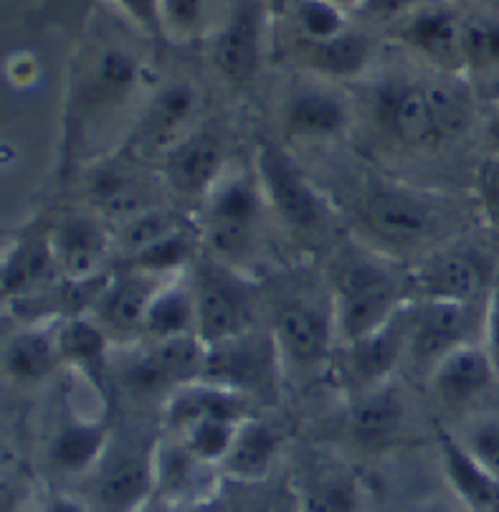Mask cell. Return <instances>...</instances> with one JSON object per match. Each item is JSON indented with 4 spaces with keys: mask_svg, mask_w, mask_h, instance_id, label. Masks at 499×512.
<instances>
[{
    "mask_svg": "<svg viewBox=\"0 0 499 512\" xmlns=\"http://www.w3.org/2000/svg\"><path fill=\"white\" fill-rule=\"evenodd\" d=\"M122 6L130 11L135 21H140L145 28L158 31L163 26V16H160V0H120Z\"/></svg>",
    "mask_w": 499,
    "mask_h": 512,
    "instance_id": "cell-42",
    "label": "cell"
},
{
    "mask_svg": "<svg viewBox=\"0 0 499 512\" xmlns=\"http://www.w3.org/2000/svg\"><path fill=\"white\" fill-rule=\"evenodd\" d=\"M482 348L487 350L494 376L499 381V269L484 300V322H482Z\"/></svg>",
    "mask_w": 499,
    "mask_h": 512,
    "instance_id": "cell-40",
    "label": "cell"
},
{
    "mask_svg": "<svg viewBox=\"0 0 499 512\" xmlns=\"http://www.w3.org/2000/svg\"><path fill=\"white\" fill-rule=\"evenodd\" d=\"M51 249H54L56 264L74 282H87V279H94L107 259L109 236L94 218L74 216L56 231Z\"/></svg>",
    "mask_w": 499,
    "mask_h": 512,
    "instance_id": "cell-21",
    "label": "cell"
},
{
    "mask_svg": "<svg viewBox=\"0 0 499 512\" xmlns=\"http://www.w3.org/2000/svg\"><path fill=\"white\" fill-rule=\"evenodd\" d=\"M198 112V92L188 82H173L152 94L135 127V150L142 155H165L175 142L190 135V122Z\"/></svg>",
    "mask_w": 499,
    "mask_h": 512,
    "instance_id": "cell-10",
    "label": "cell"
},
{
    "mask_svg": "<svg viewBox=\"0 0 499 512\" xmlns=\"http://www.w3.org/2000/svg\"><path fill=\"white\" fill-rule=\"evenodd\" d=\"M462 59L472 69H494L499 66V21L472 18L462 28Z\"/></svg>",
    "mask_w": 499,
    "mask_h": 512,
    "instance_id": "cell-35",
    "label": "cell"
},
{
    "mask_svg": "<svg viewBox=\"0 0 499 512\" xmlns=\"http://www.w3.org/2000/svg\"><path fill=\"white\" fill-rule=\"evenodd\" d=\"M6 505H8V490L0 485V512L6 510Z\"/></svg>",
    "mask_w": 499,
    "mask_h": 512,
    "instance_id": "cell-46",
    "label": "cell"
},
{
    "mask_svg": "<svg viewBox=\"0 0 499 512\" xmlns=\"http://www.w3.org/2000/svg\"><path fill=\"white\" fill-rule=\"evenodd\" d=\"M109 447L107 429L102 424L74 421L64 426L51 442V462L64 472H84L99 464Z\"/></svg>",
    "mask_w": 499,
    "mask_h": 512,
    "instance_id": "cell-29",
    "label": "cell"
},
{
    "mask_svg": "<svg viewBox=\"0 0 499 512\" xmlns=\"http://www.w3.org/2000/svg\"><path fill=\"white\" fill-rule=\"evenodd\" d=\"M259 21L254 8L241 6L216 33L211 59L228 84H246L259 69Z\"/></svg>",
    "mask_w": 499,
    "mask_h": 512,
    "instance_id": "cell-19",
    "label": "cell"
},
{
    "mask_svg": "<svg viewBox=\"0 0 499 512\" xmlns=\"http://www.w3.org/2000/svg\"><path fill=\"white\" fill-rule=\"evenodd\" d=\"M56 256L51 244L46 241H31V244L16 249V254L11 256V262L6 264V272H3V289L6 292H31L38 284L49 277L51 267H54Z\"/></svg>",
    "mask_w": 499,
    "mask_h": 512,
    "instance_id": "cell-31",
    "label": "cell"
},
{
    "mask_svg": "<svg viewBox=\"0 0 499 512\" xmlns=\"http://www.w3.org/2000/svg\"><path fill=\"white\" fill-rule=\"evenodd\" d=\"M59 360L61 353L56 338L41 330H26L8 343L3 368L18 383H41L51 376Z\"/></svg>",
    "mask_w": 499,
    "mask_h": 512,
    "instance_id": "cell-28",
    "label": "cell"
},
{
    "mask_svg": "<svg viewBox=\"0 0 499 512\" xmlns=\"http://www.w3.org/2000/svg\"><path fill=\"white\" fill-rule=\"evenodd\" d=\"M462 28V18L454 16L446 8H426L406 23L403 36L418 54H424L429 61L459 69V66H464Z\"/></svg>",
    "mask_w": 499,
    "mask_h": 512,
    "instance_id": "cell-23",
    "label": "cell"
},
{
    "mask_svg": "<svg viewBox=\"0 0 499 512\" xmlns=\"http://www.w3.org/2000/svg\"><path fill=\"white\" fill-rule=\"evenodd\" d=\"M0 457H6V442L0 439Z\"/></svg>",
    "mask_w": 499,
    "mask_h": 512,
    "instance_id": "cell-47",
    "label": "cell"
},
{
    "mask_svg": "<svg viewBox=\"0 0 499 512\" xmlns=\"http://www.w3.org/2000/svg\"><path fill=\"white\" fill-rule=\"evenodd\" d=\"M408 325H411V305H403L380 330L348 345L350 371L358 378L363 391L388 383L398 365L406 363Z\"/></svg>",
    "mask_w": 499,
    "mask_h": 512,
    "instance_id": "cell-15",
    "label": "cell"
},
{
    "mask_svg": "<svg viewBox=\"0 0 499 512\" xmlns=\"http://www.w3.org/2000/svg\"><path fill=\"white\" fill-rule=\"evenodd\" d=\"M165 183L183 198H206L223 175V145L213 132H190L163 155Z\"/></svg>",
    "mask_w": 499,
    "mask_h": 512,
    "instance_id": "cell-12",
    "label": "cell"
},
{
    "mask_svg": "<svg viewBox=\"0 0 499 512\" xmlns=\"http://www.w3.org/2000/svg\"><path fill=\"white\" fill-rule=\"evenodd\" d=\"M193 300H196V335L206 345L239 338L254 325L251 292L231 269L203 259L193 264L190 274Z\"/></svg>",
    "mask_w": 499,
    "mask_h": 512,
    "instance_id": "cell-4",
    "label": "cell"
},
{
    "mask_svg": "<svg viewBox=\"0 0 499 512\" xmlns=\"http://www.w3.org/2000/svg\"><path fill=\"white\" fill-rule=\"evenodd\" d=\"M165 282L168 279L147 274L142 269H132V272L107 279L94 302L97 322L104 333L109 338H117V335L132 338L135 333H142L147 307Z\"/></svg>",
    "mask_w": 499,
    "mask_h": 512,
    "instance_id": "cell-11",
    "label": "cell"
},
{
    "mask_svg": "<svg viewBox=\"0 0 499 512\" xmlns=\"http://www.w3.org/2000/svg\"><path fill=\"white\" fill-rule=\"evenodd\" d=\"M261 193L246 175L223 173L203 198V236L218 259L234 262L249 251Z\"/></svg>",
    "mask_w": 499,
    "mask_h": 512,
    "instance_id": "cell-5",
    "label": "cell"
},
{
    "mask_svg": "<svg viewBox=\"0 0 499 512\" xmlns=\"http://www.w3.org/2000/svg\"><path fill=\"white\" fill-rule=\"evenodd\" d=\"M439 449L446 477L456 495L477 512H499V480L484 472L462 447L459 436H454L444 426H439Z\"/></svg>",
    "mask_w": 499,
    "mask_h": 512,
    "instance_id": "cell-22",
    "label": "cell"
},
{
    "mask_svg": "<svg viewBox=\"0 0 499 512\" xmlns=\"http://www.w3.org/2000/svg\"><path fill=\"white\" fill-rule=\"evenodd\" d=\"M44 512H89V510L74 500H54Z\"/></svg>",
    "mask_w": 499,
    "mask_h": 512,
    "instance_id": "cell-45",
    "label": "cell"
},
{
    "mask_svg": "<svg viewBox=\"0 0 499 512\" xmlns=\"http://www.w3.org/2000/svg\"><path fill=\"white\" fill-rule=\"evenodd\" d=\"M297 23L302 26L307 41H325L348 31L340 6L330 0H299L297 3Z\"/></svg>",
    "mask_w": 499,
    "mask_h": 512,
    "instance_id": "cell-37",
    "label": "cell"
},
{
    "mask_svg": "<svg viewBox=\"0 0 499 512\" xmlns=\"http://www.w3.org/2000/svg\"><path fill=\"white\" fill-rule=\"evenodd\" d=\"M406 421V401L396 383L368 388L350 409L348 429L353 442L363 449H383L401 434Z\"/></svg>",
    "mask_w": 499,
    "mask_h": 512,
    "instance_id": "cell-17",
    "label": "cell"
},
{
    "mask_svg": "<svg viewBox=\"0 0 499 512\" xmlns=\"http://www.w3.org/2000/svg\"><path fill=\"white\" fill-rule=\"evenodd\" d=\"M429 378L434 383L436 393L451 406L469 404L497 381L482 343H469L456 348L454 353H449L436 365Z\"/></svg>",
    "mask_w": 499,
    "mask_h": 512,
    "instance_id": "cell-20",
    "label": "cell"
},
{
    "mask_svg": "<svg viewBox=\"0 0 499 512\" xmlns=\"http://www.w3.org/2000/svg\"><path fill=\"white\" fill-rule=\"evenodd\" d=\"M155 467L147 457L122 447H107L99 459L94 497L102 512H135L152 490Z\"/></svg>",
    "mask_w": 499,
    "mask_h": 512,
    "instance_id": "cell-13",
    "label": "cell"
},
{
    "mask_svg": "<svg viewBox=\"0 0 499 512\" xmlns=\"http://www.w3.org/2000/svg\"><path fill=\"white\" fill-rule=\"evenodd\" d=\"M365 226L391 246H418L439 231L441 208L406 188H383L365 203Z\"/></svg>",
    "mask_w": 499,
    "mask_h": 512,
    "instance_id": "cell-9",
    "label": "cell"
},
{
    "mask_svg": "<svg viewBox=\"0 0 499 512\" xmlns=\"http://www.w3.org/2000/svg\"><path fill=\"white\" fill-rule=\"evenodd\" d=\"M109 340L112 338L104 333L102 325L97 320H87V317H74L56 335L61 358L79 368L97 391H102L104 381H107Z\"/></svg>",
    "mask_w": 499,
    "mask_h": 512,
    "instance_id": "cell-24",
    "label": "cell"
},
{
    "mask_svg": "<svg viewBox=\"0 0 499 512\" xmlns=\"http://www.w3.org/2000/svg\"><path fill=\"white\" fill-rule=\"evenodd\" d=\"M142 335L150 340L196 335V300L190 282L183 284L173 277L158 289L142 320Z\"/></svg>",
    "mask_w": 499,
    "mask_h": 512,
    "instance_id": "cell-25",
    "label": "cell"
},
{
    "mask_svg": "<svg viewBox=\"0 0 499 512\" xmlns=\"http://www.w3.org/2000/svg\"><path fill=\"white\" fill-rule=\"evenodd\" d=\"M474 186H477L479 208H482L487 224L499 231V155H487L479 163Z\"/></svg>",
    "mask_w": 499,
    "mask_h": 512,
    "instance_id": "cell-38",
    "label": "cell"
},
{
    "mask_svg": "<svg viewBox=\"0 0 499 512\" xmlns=\"http://www.w3.org/2000/svg\"><path fill=\"white\" fill-rule=\"evenodd\" d=\"M246 421V419H244ZM244 421L236 419H208L188 429L178 436V444H183L190 457H196L201 464H221L226 459L228 449L234 444V436Z\"/></svg>",
    "mask_w": 499,
    "mask_h": 512,
    "instance_id": "cell-32",
    "label": "cell"
},
{
    "mask_svg": "<svg viewBox=\"0 0 499 512\" xmlns=\"http://www.w3.org/2000/svg\"><path fill=\"white\" fill-rule=\"evenodd\" d=\"M140 79V66L135 56L122 49H109L99 56L97 71H94V84L102 92L104 99H122L135 89Z\"/></svg>",
    "mask_w": 499,
    "mask_h": 512,
    "instance_id": "cell-34",
    "label": "cell"
},
{
    "mask_svg": "<svg viewBox=\"0 0 499 512\" xmlns=\"http://www.w3.org/2000/svg\"><path fill=\"white\" fill-rule=\"evenodd\" d=\"M284 130L292 140H335L350 125L348 102L327 89H302L287 99Z\"/></svg>",
    "mask_w": 499,
    "mask_h": 512,
    "instance_id": "cell-18",
    "label": "cell"
},
{
    "mask_svg": "<svg viewBox=\"0 0 499 512\" xmlns=\"http://www.w3.org/2000/svg\"><path fill=\"white\" fill-rule=\"evenodd\" d=\"M378 120L411 148H439L469 127L462 89L444 82H391L378 92Z\"/></svg>",
    "mask_w": 499,
    "mask_h": 512,
    "instance_id": "cell-1",
    "label": "cell"
},
{
    "mask_svg": "<svg viewBox=\"0 0 499 512\" xmlns=\"http://www.w3.org/2000/svg\"><path fill=\"white\" fill-rule=\"evenodd\" d=\"M180 229L183 226H180L178 216L170 208L147 206L142 211H137L135 216L127 218V221H122L117 241H120V249L127 256H135L140 251H145L147 246L168 239V236H173Z\"/></svg>",
    "mask_w": 499,
    "mask_h": 512,
    "instance_id": "cell-30",
    "label": "cell"
},
{
    "mask_svg": "<svg viewBox=\"0 0 499 512\" xmlns=\"http://www.w3.org/2000/svg\"><path fill=\"white\" fill-rule=\"evenodd\" d=\"M416 3H424V0H363L365 11L375 13V16H393V13L406 11Z\"/></svg>",
    "mask_w": 499,
    "mask_h": 512,
    "instance_id": "cell-43",
    "label": "cell"
},
{
    "mask_svg": "<svg viewBox=\"0 0 499 512\" xmlns=\"http://www.w3.org/2000/svg\"><path fill=\"white\" fill-rule=\"evenodd\" d=\"M206 13V0H160L163 26L173 33H190Z\"/></svg>",
    "mask_w": 499,
    "mask_h": 512,
    "instance_id": "cell-39",
    "label": "cell"
},
{
    "mask_svg": "<svg viewBox=\"0 0 499 512\" xmlns=\"http://www.w3.org/2000/svg\"><path fill=\"white\" fill-rule=\"evenodd\" d=\"M484 307L462 302L416 300L411 305L406 363L418 373L431 376L436 365L469 343H482Z\"/></svg>",
    "mask_w": 499,
    "mask_h": 512,
    "instance_id": "cell-3",
    "label": "cell"
},
{
    "mask_svg": "<svg viewBox=\"0 0 499 512\" xmlns=\"http://www.w3.org/2000/svg\"><path fill=\"white\" fill-rule=\"evenodd\" d=\"M307 46H310L307 61L312 64V69L330 79L358 77L368 69L370 56H373L370 41L363 33L355 31H342L325 41H307Z\"/></svg>",
    "mask_w": 499,
    "mask_h": 512,
    "instance_id": "cell-27",
    "label": "cell"
},
{
    "mask_svg": "<svg viewBox=\"0 0 499 512\" xmlns=\"http://www.w3.org/2000/svg\"><path fill=\"white\" fill-rule=\"evenodd\" d=\"M279 449L277 431L259 419H246L234 436L221 467L244 482L264 480Z\"/></svg>",
    "mask_w": 499,
    "mask_h": 512,
    "instance_id": "cell-26",
    "label": "cell"
},
{
    "mask_svg": "<svg viewBox=\"0 0 499 512\" xmlns=\"http://www.w3.org/2000/svg\"><path fill=\"white\" fill-rule=\"evenodd\" d=\"M246 409H249V401L241 393L206 381H196L178 388L165 398L163 421L168 431L180 436L208 419H249Z\"/></svg>",
    "mask_w": 499,
    "mask_h": 512,
    "instance_id": "cell-16",
    "label": "cell"
},
{
    "mask_svg": "<svg viewBox=\"0 0 499 512\" xmlns=\"http://www.w3.org/2000/svg\"><path fill=\"white\" fill-rule=\"evenodd\" d=\"M499 269V267H497ZM497 269L469 246L434 251L411 274L416 300L479 305L487 300Z\"/></svg>",
    "mask_w": 499,
    "mask_h": 512,
    "instance_id": "cell-8",
    "label": "cell"
},
{
    "mask_svg": "<svg viewBox=\"0 0 499 512\" xmlns=\"http://www.w3.org/2000/svg\"><path fill=\"white\" fill-rule=\"evenodd\" d=\"M256 186L269 208L292 229H312L325 216L320 193L277 142L261 140L256 148Z\"/></svg>",
    "mask_w": 499,
    "mask_h": 512,
    "instance_id": "cell-6",
    "label": "cell"
},
{
    "mask_svg": "<svg viewBox=\"0 0 499 512\" xmlns=\"http://www.w3.org/2000/svg\"><path fill=\"white\" fill-rule=\"evenodd\" d=\"M469 457L499 480V416H479L459 436Z\"/></svg>",
    "mask_w": 499,
    "mask_h": 512,
    "instance_id": "cell-36",
    "label": "cell"
},
{
    "mask_svg": "<svg viewBox=\"0 0 499 512\" xmlns=\"http://www.w3.org/2000/svg\"><path fill=\"white\" fill-rule=\"evenodd\" d=\"M193 246H196V241L190 239L188 231L180 229L173 236H168V239L158 241V244L147 246L140 254L130 256V262L135 264V269H142L147 274L173 279L175 274L183 272L193 262Z\"/></svg>",
    "mask_w": 499,
    "mask_h": 512,
    "instance_id": "cell-33",
    "label": "cell"
},
{
    "mask_svg": "<svg viewBox=\"0 0 499 512\" xmlns=\"http://www.w3.org/2000/svg\"><path fill=\"white\" fill-rule=\"evenodd\" d=\"M330 3H335V6H345V3H350V0H330Z\"/></svg>",
    "mask_w": 499,
    "mask_h": 512,
    "instance_id": "cell-48",
    "label": "cell"
},
{
    "mask_svg": "<svg viewBox=\"0 0 499 512\" xmlns=\"http://www.w3.org/2000/svg\"><path fill=\"white\" fill-rule=\"evenodd\" d=\"M403 307V279L388 264L360 256L342 267L332 292L335 333L345 345L386 325Z\"/></svg>",
    "mask_w": 499,
    "mask_h": 512,
    "instance_id": "cell-2",
    "label": "cell"
},
{
    "mask_svg": "<svg viewBox=\"0 0 499 512\" xmlns=\"http://www.w3.org/2000/svg\"><path fill=\"white\" fill-rule=\"evenodd\" d=\"M279 345L274 335H259L256 330L208 345L206 371L201 381L228 388L241 396H259L277 388Z\"/></svg>",
    "mask_w": 499,
    "mask_h": 512,
    "instance_id": "cell-7",
    "label": "cell"
},
{
    "mask_svg": "<svg viewBox=\"0 0 499 512\" xmlns=\"http://www.w3.org/2000/svg\"><path fill=\"white\" fill-rule=\"evenodd\" d=\"M272 335L279 345V353L287 355L292 363L302 368H317L330 355L337 338L335 317L322 307L294 302L279 312Z\"/></svg>",
    "mask_w": 499,
    "mask_h": 512,
    "instance_id": "cell-14",
    "label": "cell"
},
{
    "mask_svg": "<svg viewBox=\"0 0 499 512\" xmlns=\"http://www.w3.org/2000/svg\"><path fill=\"white\" fill-rule=\"evenodd\" d=\"M484 137H487V145L492 150L489 155H499V112L489 117L487 127H484Z\"/></svg>",
    "mask_w": 499,
    "mask_h": 512,
    "instance_id": "cell-44",
    "label": "cell"
},
{
    "mask_svg": "<svg viewBox=\"0 0 499 512\" xmlns=\"http://www.w3.org/2000/svg\"><path fill=\"white\" fill-rule=\"evenodd\" d=\"M353 505V490L340 480H327L310 492L304 512H348Z\"/></svg>",
    "mask_w": 499,
    "mask_h": 512,
    "instance_id": "cell-41",
    "label": "cell"
}]
</instances>
